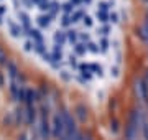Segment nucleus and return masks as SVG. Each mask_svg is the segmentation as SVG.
<instances>
[{
	"mask_svg": "<svg viewBox=\"0 0 148 140\" xmlns=\"http://www.w3.org/2000/svg\"><path fill=\"white\" fill-rule=\"evenodd\" d=\"M147 2H148V0H147Z\"/></svg>",
	"mask_w": 148,
	"mask_h": 140,
	"instance_id": "nucleus-6",
	"label": "nucleus"
},
{
	"mask_svg": "<svg viewBox=\"0 0 148 140\" xmlns=\"http://www.w3.org/2000/svg\"><path fill=\"white\" fill-rule=\"evenodd\" d=\"M143 86H145V89L148 92V71H147V76H145V81H143Z\"/></svg>",
	"mask_w": 148,
	"mask_h": 140,
	"instance_id": "nucleus-4",
	"label": "nucleus"
},
{
	"mask_svg": "<svg viewBox=\"0 0 148 140\" xmlns=\"http://www.w3.org/2000/svg\"><path fill=\"white\" fill-rule=\"evenodd\" d=\"M28 140H36V139H28Z\"/></svg>",
	"mask_w": 148,
	"mask_h": 140,
	"instance_id": "nucleus-5",
	"label": "nucleus"
},
{
	"mask_svg": "<svg viewBox=\"0 0 148 140\" xmlns=\"http://www.w3.org/2000/svg\"><path fill=\"white\" fill-rule=\"evenodd\" d=\"M41 137L43 140H48L49 139V135H51V130H49V124H48V119H46V114H43L41 117Z\"/></svg>",
	"mask_w": 148,
	"mask_h": 140,
	"instance_id": "nucleus-3",
	"label": "nucleus"
},
{
	"mask_svg": "<svg viewBox=\"0 0 148 140\" xmlns=\"http://www.w3.org/2000/svg\"><path fill=\"white\" fill-rule=\"evenodd\" d=\"M63 130H64V119H63V114H56L53 119V125H51V135L54 139H61L63 135Z\"/></svg>",
	"mask_w": 148,
	"mask_h": 140,
	"instance_id": "nucleus-2",
	"label": "nucleus"
},
{
	"mask_svg": "<svg viewBox=\"0 0 148 140\" xmlns=\"http://www.w3.org/2000/svg\"><path fill=\"white\" fill-rule=\"evenodd\" d=\"M63 119H64V130L59 140H76L77 139V127H76V120L73 119V115L68 110H63Z\"/></svg>",
	"mask_w": 148,
	"mask_h": 140,
	"instance_id": "nucleus-1",
	"label": "nucleus"
}]
</instances>
